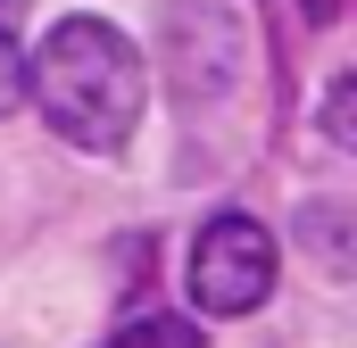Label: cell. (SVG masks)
<instances>
[{
    "instance_id": "cell-1",
    "label": "cell",
    "mask_w": 357,
    "mask_h": 348,
    "mask_svg": "<svg viewBox=\"0 0 357 348\" xmlns=\"http://www.w3.org/2000/svg\"><path fill=\"white\" fill-rule=\"evenodd\" d=\"M25 100H42L59 141L108 158V150H125L142 133L150 75H142V50L108 17H59L42 33V50L25 58Z\"/></svg>"
},
{
    "instance_id": "cell-2",
    "label": "cell",
    "mask_w": 357,
    "mask_h": 348,
    "mask_svg": "<svg viewBox=\"0 0 357 348\" xmlns=\"http://www.w3.org/2000/svg\"><path fill=\"white\" fill-rule=\"evenodd\" d=\"M274 232L258 216H216V224H199V241H191V299H199V315H250V307H266L274 290Z\"/></svg>"
},
{
    "instance_id": "cell-3",
    "label": "cell",
    "mask_w": 357,
    "mask_h": 348,
    "mask_svg": "<svg viewBox=\"0 0 357 348\" xmlns=\"http://www.w3.org/2000/svg\"><path fill=\"white\" fill-rule=\"evenodd\" d=\"M167 50H175V84L191 100H216L241 67V25L216 0H175L167 8Z\"/></svg>"
},
{
    "instance_id": "cell-4",
    "label": "cell",
    "mask_w": 357,
    "mask_h": 348,
    "mask_svg": "<svg viewBox=\"0 0 357 348\" xmlns=\"http://www.w3.org/2000/svg\"><path fill=\"white\" fill-rule=\"evenodd\" d=\"M116 348H199V324H183V315H133Z\"/></svg>"
},
{
    "instance_id": "cell-5",
    "label": "cell",
    "mask_w": 357,
    "mask_h": 348,
    "mask_svg": "<svg viewBox=\"0 0 357 348\" xmlns=\"http://www.w3.org/2000/svg\"><path fill=\"white\" fill-rule=\"evenodd\" d=\"M316 125L341 141V150H357V75H341V84L324 91V108H316Z\"/></svg>"
},
{
    "instance_id": "cell-6",
    "label": "cell",
    "mask_w": 357,
    "mask_h": 348,
    "mask_svg": "<svg viewBox=\"0 0 357 348\" xmlns=\"http://www.w3.org/2000/svg\"><path fill=\"white\" fill-rule=\"evenodd\" d=\"M8 108H25V50L8 42V25H0V116Z\"/></svg>"
},
{
    "instance_id": "cell-7",
    "label": "cell",
    "mask_w": 357,
    "mask_h": 348,
    "mask_svg": "<svg viewBox=\"0 0 357 348\" xmlns=\"http://www.w3.org/2000/svg\"><path fill=\"white\" fill-rule=\"evenodd\" d=\"M299 8H307V17H316V25H324V17H333V8H341V0H299Z\"/></svg>"
}]
</instances>
